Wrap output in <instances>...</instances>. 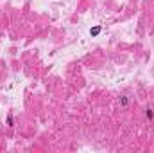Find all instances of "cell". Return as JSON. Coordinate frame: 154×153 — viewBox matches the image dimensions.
Listing matches in <instances>:
<instances>
[{
    "label": "cell",
    "instance_id": "1",
    "mask_svg": "<svg viewBox=\"0 0 154 153\" xmlns=\"http://www.w3.org/2000/svg\"><path fill=\"white\" fill-rule=\"evenodd\" d=\"M118 104H120V108H127V106H129V96H120Z\"/></svg>",
    "mask_w": 154,
    "mask_h": 153
},
{
    "label": "cell",
    "instance_id": "2",
    "mask_svg": "<svg viewBox=\"0 0 154 153\" xmlns=\"http://www.w3.org/2000/svg\"><path fill=\"white\" fill-rule=\"evenodd\" d=\"M100 32H102V27H100V25H95V27H91V29H90V36L95 38V36L100 34Z\"/></svg>",
    "mask_w": 154,
    "mask_h": 153
},
{
    "label": "cell",
    "instance_id": "3",
    "mask_svg": "<svg viewBox=\"0 0 154 153\" xmlns=\"http://www.w3.org/2000/svg\"><path fill=\"white\" fill-rule=\"evenodd\" d=\"M145 119H149V121L154 119V110L151 108V106H147V108H145Z\"/></svg>",
    "mask_w": 154,
    "mask_h": 153
},
{
    "label": "cell",
    "instance_id": "4",
    "mask_svg": "<svg viewBox=\"0 0 154 153\" xmlns=\"http://www.w3.org/2000/svg\"><path fill=\"white\" fill-rule=\"evenodd\" d=\"M5 121H7V126H9V128H13V126H15V117H13V112H9V114H7Z\"/></svg>",
    "mask_w": 154,
    "mask_h": 153
}]
</instances>
